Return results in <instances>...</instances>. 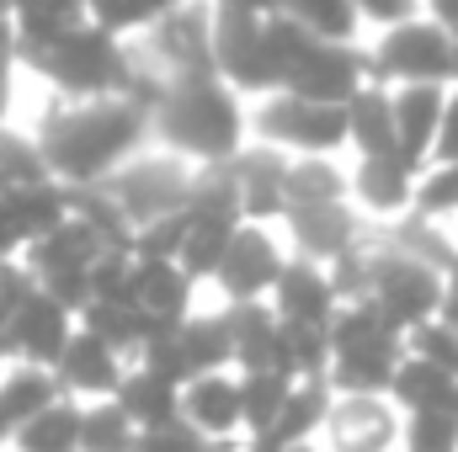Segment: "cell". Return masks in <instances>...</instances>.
<instances>
[{
  "label": "cell",
  "instance_id": "obj_35",
  "mask_svg": "<svg viewBox=\"0 0 458 452\" xmlns=\"http://www.w3.org/2000/svg\"><path fill=\"white\" fill-rule=\"evenodd\" d=\"M405 452H458V410H405Z\"/></svg>",
  "mask_w": 458,
  "mask_h": 452
},
{
  "label": "cell",
  "instance_id": "obj_40",
  "mask_svg": "<svg viewBox=\"0 0 458 452\" xmlns=\"http://www.w3.org/2000/svg\"><path fill=\"white\" fill-rule=\"evenodd\" d=\"M437 160H458V80L448 86V102H443V128H437V144H432V165Z\"/></svg>",
  "mask_w": 458,
  "mask_h": 452
},
{
  "label": "cell",
  "instance_id": "obj_30",
  "mask_svg": "<svg viewBox=\"0 0 458 452\" xmlns=\"http://www.w3.org/2000/svg\"><path fill=\"white\" fill-rule=\"evenodd\" d=\"M43 181H54V171L43 160L38 133L5 117L0 122V192H21V187H43Z\"/></svg>",
  "mask_w": 458,
  "mask_h": 452
},
{
  "label": "cell",
  "instance_id": "obj_45",
  "mask_svg": "<svg viewBox=\"0 0 458 452\" xmlns=\"http://www.w3.org/2000/svg\"><path fill=\"white\" fill-rule=\"evenodd\" d=\"M454 80H458V38H454Z\"/></svg>",
  "mask_w": 458,
  "mask_h": 452
},
{
  "label": "cell",
  "instance_id": "obj_14",
  "mask_svg": "<svg viewBox=\"0 0 458 452\" xmlns=\"http://www.w3.org/2000/svg\"><path fill=\"white\" fill-rule=\"evenodd\" d=\"M416 187H421V165H411L405 155H357V165L346 171V197L373 224H394L416 213Z\"/></svg>",
  "mask_w": 458,
  "mask_h": 452
},
{
  "label": "cell",
  "instance_id": "obj_32",
  "mask_svg": "<svg viewBox=\"0 0 458 452\" xmlns=\"http://www.w3.org/2000/svg\"><path fill=\"white\" fill-rule=\"evenodd\" d=\"M346 197V171L336 155H288V208Z\"/></svg>",
  "mask_w": 458,
  "mask_h": 452
},
{
  "label": "cell",
  "instance_id": "obj_46",
  "mask_svg": "<svg viewBox=\"0 0 458 452\" xmlns=\"http://www.w3.org/2000/svg\"><path fill=\"white\" fill-rule=\"evenodd\" d=\"M0 16H5V0H0Z\"/></svg>",
  "mask_w": 458,
  "mask_h": 452
},
{
  "label": "cell",
  "instance_id": "obj_10",
  "mask_svg": "<svg viewBox=\"0 0 458 452\" xmlns=\"http://www.w3.org/2000/svg\"><path fill=\"white\" fill-rule=\"evenodd\" d=\"M272 11H219L214 5V70L240 96L283 91V64L272 48Z\"/></svg>",
  "mask_w": 458,
  "mask_h": 452
},
{
  "label": "cell",
  "instance_id": "obj_4",
  "mask_svg": "<svg viewBox=\"0 0 458 452\" xmlns=\"http://www.w3.org/2000/svg\"><path fill=\"white\" fill-rule=\"evenodd\" d=\"M331 362H326V383L342 394H389V378L405 356V336L368 304V298H346L331 320Z\"/></svg>",
  "mask_w": 458,
  "mask_h": 452
},
{
  "label": "cell",
  "instance_id": "obj_29",
  "mask_svg": "<svg viewBox=\"0 0 458 452\" xmlns=\"http://www.w3.org/2000/svg\"><path fill=\"white\" fill-rule=\"evenodd\" d=\"M389 399L400 410H458V378L405 351L389 378Z\"/></svg>",
  "mask_w": 458,
  "mask_h": 452
},
{
  "label": "cell",
  "instance_id": "obj_1",
  "mask_svg": "<svg viewBox=\"0 0 458 452\" xmlns=\"http://www.w3.org/2000/svg\"><path fill=\"white\" fill-rule=\"evenodd\" d=\"M32 133L54 181L97 187L149 144V107L133 96H48Z\"/></svg>",
  "mask_w": 458,
  "mask_h": 452
},
{
  "label": "cell",
  "instance_id": "obj_3",
  "mask_svg": "<svg viewBox=\"0 0 458 452\" xmlns=\"http://www.w3.org/2000/svg\"><path fill=\"white\" fill-rule=\"evenodd\" d=\"M16 64L27 75H38L48 86V96H133V86H139L133 43L97 21H81L38 48H21Z\"/></svg>",
  "mask_w": 458,
  "mask_h": 452
},
{
  "label": "cell",
  "instance_id": "obj_31",
  "mask_svg": "<svg viewBox=\"0 0 458 452\" xmlns=\"http://www.w3.org/2000/svg\"><path fill=\"white\" fill-rule=\"evenodd\" d=\"M139 448V421L107 399H81V452H133Z\"/></svg>",
  "mask_w": 458,
  "mask_h": 452
},
{
  "label": "cell",
  "instance_id": "obj_34",
  "mask_svg": "<svg viewBox=\"0 0 458 452\" xmlns=\"http://www.w3.org/2000/svg\"><path fill=\"white\" fill-rule=\"evenodd\" d=\"M171 5H182V0H86V16L97 21V27H107L117 38H139L160 11H171Z\"/></svg>",
  "mask_w": 458,
  "mask_h": 452
},
{
  "label": "cell",
  "instance_id": "obj_16",
  "mask_svg": "<svg viewBox=\"0 0 458 452\" xmlns=\"http://www.w3.org/2000/svg\"><path fill=\"white\" fill-rule=\"evenodd\" d=\"M182 421L203 437V442H245V399H240V372L214 367V372H192L182 378Z\"/></svg>",
  "mask_w": 458,
  "mask_h": 452
},
{
  "label": "cell",
  "instance_id": "obj_17",
  "mask_svg": "<svg viewBox=\"0 0 458 452\" xmlns=\"http://www.w3.org/2000/svg\"><path fill=\"white\" fill-rule=\"evenodd\" d=\"M267 304H272V309H277V320H288V325L331 331V320H336V309H342L346 298H342V288H336V277H331V266H326V261L288 255V266H283V277L272 282Z\"/></svg>",
  "mask_w": 458,
  "mask_h": 452
},
{
  "label": "cell",
  "instance_id": "obj_36",
  "mask_svg": "<svg viewBox=\"0 0 458 452\" xmlns=\"http://www.w3.org/2000/svg\"><path fill=\"white\" fill-rule=\"evenodd\" d=\"M405 351L458 378V331L448 325V320H437V314H432V320L411 325V331H405Z\"/></svg>",
  "mask_w": 458,
  "mask_h": 452
},
{
  "label": "cell",
  "instance_id": "obj_38",
  "mask_svg": "<svg viewBox=\"0 0 458 452\" xmlns=\"http://www.w3.org/2000/svg\"><path fill=\"white\" fill-rule=\"evenodd\" d=\"M133 452H214V442H203L187 421H165V426L139 431V448Z\"/></svg>",
  "mask_w": 458,
  "mask_h": 452
},
{
  "label": "cell",
  "instance_id": "obj_33",
  "mask_svg": "<svg viewBox=\"0 0 458 452\" xmlns=\"http://www.w3.org/2000/svg\"><path fill=\"white\" fill-rule=\"evenodd\" d=\"M277 11L326 43H357V32H362L357 0H277Z\"/></svg>",
  "mask_w": 458,
  "mask_h": 452
},
{
  "label": "cell",
  "instance_id": "obj_23",
  "mask_svg": "<svg viewBox=\"0 0 458 452\" xmlns=\"http://www.w3.org/2000/svg\"><path fill=\"white\" fill-rule=\"evenodd\" d=\"M171 346H176V362L182 372H214V367H234V331H229V304L214 309H192L182 325H171Z\"/></svg>",
  "mask_w": 458,
  "mask_h": 452
},
{
  "label": "cell",
  "instance_id": "obj_5",
  "mask_svg": "<svg viewBox=\"0 0 458 452\" xmlns=\"http://www.w3.org/2000/svg\"><path fill=\"white\" fill-rule=\"evenodd\" d=\"M97 187L123 208V219L139 234L144 224H155V219L187 208V197H192V187H198V165L182 160V155H171V149H160V144L149 138L139 155H128L113 176L97 181Z\"/></svg>",
  "mask_w": 458,
  "mask_h": 452
},
{
  "label": "cell",
  "instance_id": "obj_39",
  "mask_svg": "<svg viewBox=\"0 0 458 452\" xmlns=\"http://www.w3.org/2000/svg\"><path fill=\"white\" fill-rule=\"evenodd\" d=\"M421 11V0H357V16H362V27H394V21H405V16H416Z\"/></svg>",
  "mask_w": 458,
  "mask_h": 452
},
{
  "label": "cell",
  "instance_id": "obj_43",
  "mask_svg": "<svg viewBox=\"0 0 458 452\" xmlns=\"http://www.w3.org/2000/svg\"><path fill=\"white\" fill-rule=\"evenodd\" d=\"M214 452H256V448H250V442H219Z\"/></svg>",
  "mask_w": 458,
  "mask_h": 452
},
{
  "label": "cell",
  "instance_id": "obj_25",
  "mask_svg": "<svg viewBox=\"0 0 458 452\" xmlns=\"http://www.w3.org/2000/svg\"><path fill=\"white\" fill-rule=\"evenodd\" d=\"M117 405L139 421V431L149 426H165V421H182V383L144 367V362H128L123 383H117Z\"/></svg>",
  "mask_w": 458,
  "mask_h": 452
},
{
  "label": "cell",
  "instance_id": "obj_24",
  "mask_svg": "<svg viewBox=\"0 0 458 452\" xmlns=\"http://www.w3.org/2000/svg\"><path fill=\"white\" fill-rule=\"evenodd\" d=\"M346 149H357V155H400L389 86L368 80V86H357L346 96Z\"/></svg>",
  "mask_w": 458,
  "mask_h": 452
},
{
  "label": "cell",
  "instance_id": "obj_42",
  "mask_svg": "<svg viewBox=\"0 0 458 452\" xmlns=\"http://www.w3.org/2000/svg\"><path fill=\"white\" fill-rule=\"evenodd\" d=\"M219 11H277V0H208Z\"/></svg>",
  "mask_w": 458,
  "mask_h": 452
},
{
  "label": "cell",
  "instance_id": "obj_26",
  "mask_svg": "<svg viewBox=\"0 0 458 452\" xmlns=\"http://www.w3.org/2000/svg\"><path fill=\"white\" fill-rule=\"evenodd\" d=\"M64 389H59V372L43 367V362H21V356H5L0 362V421L5 431L21 426L27 415H38L43 405H54Z\"/></svg>",
  "mask_w": 458,
  "mask_h": 452
},
{
  "label": "cell",
  "instance_id": "obj_6",
  "mask_svg": "<svg viewBox=\"0 0 458 452\" xmlns=\"http://www.w3.org/2000/svg\"><path fill=\"white\" fill-rule=\"evenodd\" d=\"M107 250H113V245L70 208L54 229H43L38 239H27L16 261H21V272H27L38 288H48L54 298H64V304L81 314V304L91 298V272H97V261H102Z\"/></svg>",
  "mask_w": 458,
  "mask_h": 452
},
{
  "label": "cell",
  "instance_id": "obj_15",
  "mask_svg": "<svg viewBox=\"0 0 458 452\" xmlns=\"http://www.w3.org/2000/svg\"><path fill=\"white\" fill-rule=\"evenodd\" d=\"M198 277L176 261V255H139L133 250V266H128V304L155 325V331H171L182 325L192 309H198Z\"/></svg>",
  "mask_w": 458,
  "mask_h": 452
},
{
  "label": "cell",
  "instance_id": "obj_37",
  "mask_svg": "<svg viewBox=\"0 0 458 452\" xmlns=\"http://www.w3.org/2000/svg\"><path fill=\"white\" fill-rule=\"evenodd\" d=\"M416 213H432V219H454L458 213V160H437V165L421 171Z\"/></svg>",
  "mask_w": 458,
  "mask_h": 452
},
{
  "label": "cell",
  "instance_id": "obj_27",
  "mask_svg": "<svg viewBox=\"0 0 458 452\" xmlns=\"http://www.w3.org/2000/svg\"><path fill=\"white\" fill-rule=\"evenodd\" d=\"M5 452H81V399L59 394L21 426H11Z\"/></svg>",
  "mask_w": 458,
  "mask_h": 452
},
{
  "label": "cell",
  "instance_id": "obj_19",
  "mask_svg": "<svg viewBox=\"0 0 458 452\" xmlns=\"http://www.w3.org/2000/svg\"><path fill=\"white\" fill-rule=\"evenodd\" d=\"M357 86H368V48L315 38L283 91H299V96H310V102H346Z\"/></svg>",
  "mask_w": 458,
  "mask_h": 452
},
{
  "label": "cell",
  "instance_id": "obj_41",
  "mask_svg": "<svg viewBox=\"0 0 458 452\" xmlns=\"http://www.w3.org/2000/svg\"><path fill=\"white\" fill-rule=\"evenodd\" d=\"M421 11H427L432 21H443V27L458 38V0H421Z\"/></svg>",
  "mask_w": 458,
  "mask_h": 452
},
{
  "label": "cell",
  "instance_id": "obj_11",
  "mask_svg": "<svg viewBox=\"0 0 458 452\" xmlns=\"http://www.w3.org/2000/svg\"><path fill=\"white\" fill-rule=\"evenodd\" d=\"M326 452H405V410L389 394H342L331 389L326 426L315 437Z\"/></svg>",
  "mask_w": 458,
  "mask_h": 452
},
{
  "label": "cell",
  "instance_id": "obj_2",
  "mask_svg": "<svg viewBox=\"0 0 458 452\" xmlns=\"http://www.w3.org/2000/svg\"><path fill=\"white\" fill-rule=\"evenodd\" d=\"M149 138L192 165H225L245 149V96L225 75H176L149 107Z\"/></svg>",
  "mask_w": 458,
  "mask_h": 452
},
{
  "label": "cell",
  "instance_id": "obj_21",
  "mask_svg": "<svg viewBox=\"0 0 458 452\" xmlns=\"http://www.w3.org/2000/svg\"><path fill=\"white\" fill-rule=\"evenodd\" d=\"M326 405H331V383H326V378H293V389L283 394L277 415L250 437V448L256 452H277V448L315 442L320 426H326Z\"/></svg>",
  "mask_w": 458,
  "mask_h": 452
},
{
  "label": "cell",
  "instance_id": "obj_18",
  "mask_svg": "<svg viewBox=\"0 0 458 452\" xmlns=\"http://www.w3.org/2000/svg\"><path fill=\"white\" fill-rule=\"evenodd\" d=\"M225 171L234 181L245 219H283V208H288V155L283 149L245 138V149L234 160H225Z\"/></svg>",
  "mask_w": 458,
  "mask_h": 452
},
{
  "label": "cell",
  "instance_id": "obj_22",
  "mask_svg": "<svg viewBox=\"0 0 458 452\" xmlns=\"http://www.w3.org/2000/svg\"><path fill=\"white\" fill-rule=\"evenodd\" d=\"M389 102H394V144H400V155L427 171L437 128H443L448 86H389Z\"/></svg>",
  "mask_w": 458,
  "mask_h": 452
},
{
  "label": "cell",
  "instance_id": "obj_20",
  "mask_svg": "<svg viewBox=\"0 0 458 452\" xmlns=\"http://www.w3.org/2000/svg\"><path fill=\"white\" fill-rule=\"evenodd\" d=\"M54 372H59V389H64L70 399H107V394H117V383H123V372H128V356H123L117 346H107L97 331L75 325V336L59 351Z\"/></svg>",
  "mask_w": 458,
  "mask_h": 452
},
{
  "label": "cell",
  "instance_id": "obj_44",
  "mask_svg": "<svg viewBox=\"0 0 458 452\" xmlns=\"http://www.w3.org/2000/svg\"><path fill=\"white\" fill-rule=\"evenodd\" d=\"M5 437H11V431H5V421H0V452H5Z\"/></svg>",
  "mask_w": 458,
  "mask_h": 452
},
{
  "label": "cell",
  "instance_id": "obj_7",
  "mask_svg": "<svg viewBox=\"0 0 458 452\" xmlns=\"http://www.w3.org/2000/svg\"><path fill=\"white\" fill-rule=\"evenodd\" d=\"M245 107L250 138L283 155H342L346 149V102H310L299 91H267Z\"/></svg>",
  "mask_w": 458,
  "mask_h": 452
},
{
  "label": "cell",
  "instance_id": "obj_12",
  "mask_svg": "<svg viewBox=\"0 0 458 452\" xmlns=\"http://www.w3.org/2000/svg\"><path fill=\"white\" fill-rule=\"evenodd\" d=\"M75 325H81V314H75L64 298H54L48 288L27 282V288L16 293L11 314H5V351L21 356V362H43V367H54L59 351H64L70 336H75Z\"/></svg>",
  "mask_w": 458,
  "mask_h": 452
},
{
  "label": "cell",
  "instance_id": "obj_13",
  "mask_svg": "<svg viewBox=\"0 0 458 452\" xmlns=\"http://www.w3.org/2000/svg\"><path fill=\"white\" fill-rule=\"evenodd\" d=\"M277 224L288 234V250H293V255H310V261H326V266L346 261V255L362 250V239H368V219L352 208V197L283 208Z\"/></svg>",
  "mask_w": 458,
  "mask_h": 452
},
{
  "label": "cell",
  "instance_id": "obj_8",
  "mask_svg": "<svg viewBox=\"0 0 458 452\" xmlns=\"http://www.w3.org/2000/svg\"><path fill=\"white\" fill-rule=\"evenodd\" d=\"M368 80L378 86H454V32L432 16H405L368 48Z\"/></svg>",
  "mask_w": 458,
  "mask_h": 452
},
{
  "label": "cell",
  "instance_id": "obj_9",
  "mask_svg": "<svg viewBox=\"0 0 458 452\" xmlns=\"http://www.w3.org/2000/svg\"><path fill=\"white\" fill-rule=\"evenodd\" d=\"M288 234L277 219H240V229L229 234L225 255L208 277V288L219 293V304H256L272 293V282L288 266Z\"/></svg>",
  "mask_w": 458,
  "mask_h": 452
},
{
  "label": "cell",
  "instance_id": "obj_28",
  "mask_svg": "<svg viewBox=\"0 0 458 452\" xmlns=\"http://www.w3.org/2000/svg\"><path fill=\"white\" fill-rule=\"evenodd\" d=\"M81 21H91L86 16V0H5V27L16 38V54L48 43L59 32H70Z\"/></svg>",
  "mask_w": 458,
  "mask_h": 452
}]
</instances>
